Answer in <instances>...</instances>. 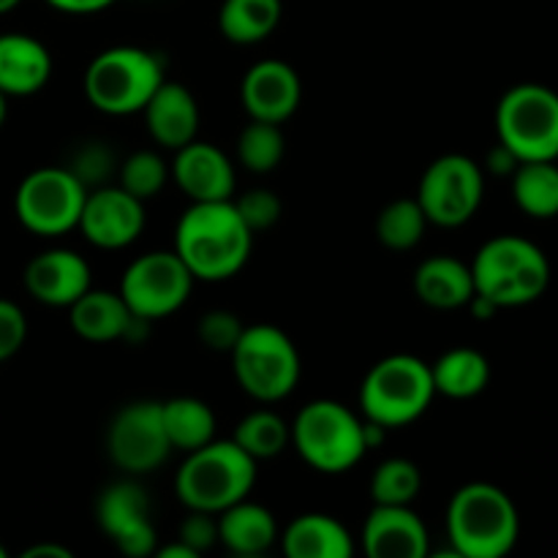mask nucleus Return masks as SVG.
I'll list each match as a JSON object with an SVG mask.
<instances>
[{
	"mask_svg": "<svg viewBox=\"0 0 558 558\" xmlns=\"http://www.w3.org/2000/svg\"><path fill=\"white\" fill-rule=\"evenodd\" d=\"M27 294L49 308H69L93 287L90 265L71 248H49L33 256L25 267Z\"/></svg>",
	"mask_w": 558,
	"mask_h": 558,
	"instance_id": "nucleus-18",
	"label": "nucleus"
},
{
	"mask_svg": "<svg viewBox=\"0 0 558 558\" xmlns=\"http://www.w3.org/2000/svg\"><path fill=\"white\" fill-rule=\"evenodd\" d=\"M512 199L529 218L558 216V167L556 161H521L512 172Z\"/></svg>",
	"mask_w": 558,
	"mask_h": 558,
	"instance_id": "nucleus-29",
	"label": "nucleus"
},
{
	"mask_svg": "<svg viewBox=\"0 0 558 558\" xmlns=\"http://www.w3.org/2000/svg\"><path fill=\"white\" fill-rule=\"evenodd\" d=\"M238 161L254 174H270L281 167L287 140H283L281 125L265 123V120H251L238 136Z\"/></svg>",
	"mask_w": 558,
	"mask_h": 558,
	"instance_id": "nucleus-32",
	"label": "nucleus"
},
{
	"mask_svg": "<svg viewBox=\"0 0 558 558\" xmlns=\"http://www.w3.org/2000/svg\"><path fill=\"white\" fill-rule=\"evenodd\" d=\"M147 223L145 202L131 196L120 185H98L87 191L82 207L80 232L101 251H123L142 238Z\"/></svg>",
	"mask_w": 558,
	"mask_h": 558,
	"instance_id": "nucleus-15",
	"label": "nucleus"
},
{
	"mask_svg": "<svg viewBox=\"0 0 558 558\" xmlns=\"http://www.w3.org/2000/svg\"><path fill=\"white\" fill-rule=\"evenodd\" d=\"M161 420L172 450L194 452L216 439V412L202 398L178 396L161 401Z\"/></svg>",
	"mask_w": 558,
	"mask_h": 558,
	"instance_id": "nucleus-27",
	"label": "nucleus"
},
{
	"mask_svg": "<svg viewBox=\"0 0 558 558\" xmlns=\"http://www.w3.org/2000/svg\"><path fill=\"white\" fill-rule=\"evenodd\" d=\"M436 396L452 398V401H469L480 396L490 381V363L483 352L472 347H458L441 354L430 365Z\"/></svg>",
	"mask_w": 558,
	"mask_h": 558,
	"instance_id": "nucleus-26",
	"label": "nucleus"
},
{
	"mask_svg": "<svg viewBox=\"0 0 558 558\" xmlns=\"http://www.w3.org/2000/svg\"><path fill=\"white\" fill-rule=\"evenodd\" d=\"M281 16V0H223L218 11V31L229 44L254 47L276 33Z\"/></svg>",
	"mask_w": 558,
	"mask_h": 558,
	"instance_id": "nucleus-28",
	"label": "nucleus"
},
{
	"mask_svg": "<svg viewBox=\"0 0 558 558\" xmlns=\"http://www.w3.org/2000/svg\"><path fill=\"white\" fill-rule=\"evenodd\" d=\"M47 5H52L60 14H98V11L109 9L114 0H44Z\"/></svg>",
	"mask_w": 558,
	"mask_h": 558,
	"instance_id": "nucleus-40",
	"label": "nucleus"
},
{
	"mask_svg": "<svg viewBox=\"0 0 558 558\" xmlns=\"http://www.w3.org/2000/svg\"><path fill=\"white\" fill-rule=\"evenodd\" d=\"M5 118H9V96H5V93L0 90V129H3Z\"/></svg>",
	"mask_w": 558,
	"mask_h": 558,
	"instance_id": "nucleus-44",
	"label": "nucleus"
},
{
	"mask_svg": "<svg viewBox=\"0 0 558 558\" xmlns=\"http://www.w3.org/2000/svg\"><path fill=\"white\" fill-rule=\"evenodd\" d=\"M240 98L251 120L287 123L303 101V80L287 60H259L251 65L240 85Z\"/></svg>",
	"mask_w": 558,
	"mask_h": 558,
	"instance_id": "nucleus-17",
	"label": "nucleus"
},
{
	"mask_svg": "<svg viewBox=\"0 0 558 558\" xmlns=\"http://www.w3.org/2000/svg\"><path fill=\"white\" fill-rule=\"evenodd\" d=\"M52 54L31 33H0V90L25 98L52 80Z\"/></svg>",
	"mask_w": 558,
	"mask_h": 558,
	"instance_id": "nucleus-22",
	"label": "nucleus"
},
{
	"mask_svg": "<svg viewBox=\"0 0 558 558\" xmlns=\"http://www.w3.org/2000/svg\"><path fill=\"white\" fill-rule=\"evenodd\" d=\"M22 558H74V554L58 543H38L31 545V548L22 554Z\"/></svg>",
	"mask_w": 558,
	"mask_h": 558,
	"instance_id": "nucleus-42",
	"label": "nucleus"
},
{
	"mask_svg": "<svg viewBox=\"0 0 558 558\" xmlns=\"http://www.w3.org/2000/svg\"><path fill=\"white\" fill-rule=\"evenodd\" d=\"M360 537L371 558H425L430 550L428 529L412 505H374L365 515Z\"/></svg>",
	"mask_w": 558,
	"mask_h": 558,
	"instance_id": "nucleus-20",
	"label": "nucleus"
},
{
	"mask_svg": "<svg viewBox=\"0 0 558 558\" xmlns=\"http://www.w3.org/2000/svg\"><path fill=\"white\" fill-rule=\"evenodd\" d=\"M496 136L518 161H556L558 93L537 82L510 87L496 107Z\"/></svg>",
	"mask_w": 558,
	"mask_h": 558,
	"instance_id": "nucleus-9",
	"label": "nucleus"
},
{
	"mask_svg": "<svg viewBox=\"0 0 558 558\" xmlns=\"http://www.w3.org/2000/svg\"><path fill=\"white\" fill-rule=\"evenodd\" d=\"M289 428L292 447L314 472L347 474L368 452L365 420L330 398L305 403Z\"/></svg>",
	"mask_w": 558,
	"mask_h": 558,
	"instance_id": "nucleus-7",
	"label": "nucleus"
},
{
	"mask_svg": "<svg viewBox=\"0 0 558 558\" xmlns=\"http://www.w3.org/2000/svg\"><path fill=\"white\" fill-rule=\"evenodd\" d=\"M232 205L238 210V216L243 218L245 227L256 234L262 232H270L283 216V202L276 191H267V189H251L243 191V194L232 196Z\"/></svg>",
	"mask_w": 558,
	"mask_h": 558,
	"instance_id": "nucleus-35",
	"label": "nucleus"
},
{
	"mask_svg": "<svg viewBox=\"0 0 558 558\" xmlns=\"http://www.w3.org/2000/svg\"><path fill=\"white\" fill-rule=\"evenodd\" d=\"M483 196V167L463 153H447L425 167L414 199L420 202L430 227L458 229L477 216Z\"/></svg>",
	"mask_w": 558,
	"mask_h": 558,
	"instance_id": "nucleus-11",
	"label": "nucleus"
},
{
	"mask_svg": "<svg viewBox=\"0 0 558 558\" xmlns=\"http://www.w3.org/2000/svg\"><path fill=\"white\" fill-rule=\"evenodd\" d=\"M423 207L414 199H392L376 216V238L390 251H412L423 243L425 229H428Z\"/></svg>",
	"mask_w": 558,
	"mask_h": 558,
	"instance_id": "nucleus-31",
	"label": "nucleus"
},
{
	"mask_svg": "<svg viewBox=\"0 0 558 558\" xmlns=\"http://www.w3.org/2000/svg\"><path fill=\"white\" fill-rule=\"evenodd\" d=\"M414 292L428 308H466L474 294L472 267L456 256H428L414 270Z\"/></svg>",
	"mask_w": 558,
	"mask_h": 558,
	"instance_id": "nucleus-25",
	"label": "nucleus"
},
{
	"mask_svg": "<svg viewBox=\"0 0 558 558\" xmlns=\"http://www.w3.org/2000/svg\"><path fill=\"white\" fill-rule=\"evenodd\" d=\"M5 556H9V550H5L3 545H0V558H5Z\"/></svg>",
	"mask_w": 558,
	"mask_h": 558,
	"instance_id": "nucleus-46",
	"label": "nucleus"
},
{
	"mask_svg": "<svg viewBox=\"0 0 558 558\" xmlns=\"http://www.w3.org/2000/svg\"><path fill=\"white\" fill-rule=\"evenodd\" d=\"M20 3L22 0H0V14H9V11H14Z\"/></svg>",
	"mask_w": 558,
	"mask_h": 558,
	"instance_id": "nucleus-45",
	"label": "nucleus"
},
{
	"mask_svg": "<svg viewBox=\"0 0 558 558\" xmlns=\"http://www.w3.org/2000/svg\"><path fill=\"white\" fill-rule=\"evenodd\" d=\"M169 183V163L158 150H134L118 163V185L136 199L147 202L161 194Z\"/></svg>",
	"mask_w": 558,
	"mask_h": 558,
	"instance_id": "nucleus-34",
	"label": "nucleus"
},
{
	"mask_svg": "<svg viewBox=\"0 0 558 558\" xmlns=\"http://www.w3.org/2000/svg\"><path fill=\"white\" fill-rule=\"evenodd\" d=\"M196 278L174 251H147L136 256L120 278V298L145 322L167 319L189 303Z\"/></svg>",
	"mask_w": 558,
	"mask_h": 558,
	"instance_id": "nucleus-12",
	"label": "nucleus"
},
{
	"mask_svg": "<svg viewBox=\"0 0 558 558\" xmlns=\"http://www.w3.org/2000/svg\"><path fill=\"white\" fill-rule=\"evenodd\" d=\"M423 490V474L409 458H387L376 466L371 477V499L374 505L409 507Z\"/></svg>",
	"mask_w": 558,
	"mask_h": 558,
	"instance_id": "nucleus-33",
	"label": "nucleus"
},
{
	"mask_svg": "<svg viewBox=\"0 0 558 558\" xmlns=\"http://www.w3.org/2000/svg\"><path fill=\"white\" fill-rule=\"evenodd\" d=\"M256 466L259 463L232 439H213L199 450L185 452L174 474V494L185 510L218 515L248 499L256 485Z\"/></svg>",
	"mask_w": 558,
	"mask_h": 558,
	"instance_id": "nucleus-3",
	"label": "nucleus"
},
{
	"mask_svg": "<svg viewBox=\"0 0 558 558\" xmlns=\"http://www.w3.org/2000/svg\"><path fill=\"white\" fill-rule=\"evenodd\" d=\"M96 523L123 556H156L158 534L150 518V496L134 480H118L98 494Z\"/></svg>",
	"mask_w": 558,
	"mask_h": 558,
	"instance_id": "nucleus-14",
	"label": "nucleus"
},
{
	"mask_svg": "<svg viewBox=\"0 0 558 558\" xmlns=\"http://www.w3.org/2000/svg\"><path fill=\"white\" fill-rule=\"evenodd\" d=\"M140 114L145 118L150 140L163 150H180L199 134V104L194 93L180 82L163 80Z\"/></svg>",
	"mask_w": 558,
	"mask_h": 558,
	"instance_id": "nucleus-21",
	"label": "nucleus"
},
{
	"mask_svg": "<svg viewBox=\"0 0 558 558\" xmlns=\"http://www.w3.org/2000/svg\"><path fill=\"white\" fill-rule=\"evenodd\" d=\"M436 398L430 365L414 354H390L374 363L360 385V414L387 430L417 423Z\"/></svg>",
	"mask_w": 558,
	"mask_h": 558,
	"instance_id": "nucleus-6",
	"label": "nucleus"
},
{
	"mask_svg": "<svg viewBox=\"0 0 558 558\" xmlns=\"http://www.w3.org/2000/svg\"><path fill=\"white\" fill-rule=\"evenodd\" d=\"M243 330L245 325L240 322V316L227 308L207 311V314L199 319V325H196V336H199V341L205 343L207 349H213V352H227V354L232 352L234 343L240 341Z\"/></svg>",
	"mask_w": 558,
	"mask_h": 558,
	"instance_id": "nucleus-37",
	"label": "nucleus"
},
{
	"mask_svg": "<svg viewBox=\"0 0 558 558\" xmlns=\"http://www.w3.org/2000/svg\"><path fill=\"white\" fill-rule=\"evenodd\" d=\"M254 232L227 202H191L174 229V254L191 276L205 283H221L240 276L251 259Z\"/></svg>",
	"mask_w": 558,
	"mask_h": 558,
	"instance_id": "nucleus-1",
	"label": "nucleus"
},
{
	"mask_svg": "<svg viewBox=\"0 0 558 558\" xmlns=\"http://www.w3.org/2000/svg\"><path fill=\"white\" fill-rule=\"evenodd\" d=\"M71 330L87 343L140 341L150 322L140 319L129 311L120 292L107 289H87L74 305H69Z\"/></svg>",
	"mask_w": 558,
	"mask_h": 558,
	"instance_id": "nucleus-19",
	"label": "nucleus"
},
{
	"mask_svg": "<svg viewBox=\"0 0 558 558\" xmlns=\"http://www.w3.org/2000/svg\"><path fill=\"white\" fill-rule=\"evenodd\" d=\"M474 292L496 308H521L545 294L550 283V262L537 243L518 234H499L480 245L472 265Z\"/></svg>",
	"mask_w": 558,
	"mask_h": 558,
	"instance_id": "nucleus-4",
	"label": "nucleus"
},
{
	"mask_svg": "<svg viewBox=\"0 0 558 558\" xmlns=\"http://www.w3.org/2000/svg\"><path fill=\"white\" fill-rule=\"evenodd\" d=\"M521 537V515L507 490L469 483L447 505V539L458 558H505Z\"/></svg>",
	"mask_w": 558,
	"mask_h": 558,
	"instance_id": "nucleus-2",
	"label": "nucleus"
},
{
	"mask_svg": "<svg viewBox=\"0 0 558 558\" xmlns=\"http://www.w3.org/2000/svg\"><path fill=\"white\" fill-rule=\"evenodd\" d=\"M156 556L158 558H199L194 554V550L189 548V545L185 543H172V545H167V548H156Z\"/></svg>",
	"mask_w": 558,
	"mask_h": 558,
	"instance_id": "nucleus-43",
	"label": "nucleus"
},
{
	"mask_svg": "<svg viewBox=\"0 0 558 558\" xmlns=\"http://www.w3.org/2000/svg\"><path fill=\"white\" fill-rule=\"evenodd\" d=\"M71 172L87 185V191L107 185V180L118 172V161H114L112 150L104 142H90V145L80 147L69 163Z\"/></svg>",
	"mask_w": 558,
	"mask_h": 558,
	"instance_id": "nucleus-36",
	"label": "nucleus"
},
{
	"mask_svg": "<svg viewBox=\"0 0 558 558\" xmlns=\"http://www.w3.org/2000/svg\"><path fill=\"white\" fill-rule=\"evenodd\" d=\"M27 341L25 311L11 300L0 298V363L14 357Z\"/></svg>",
	"mask_w": 558,
	"mask_h": 558,
	"instance_id": "nucleus-38",
	"label": "nucleus"
},
{
	"mask_svg": "<svg viewBox=\"0 0 558 558\" xmlns=\"http://www.w3.org/2000/svg\"><path fill=\"white\" fill-rule=\"evenodd\" d=\"M107 452L129 477L156 472L172 452L163 430L161 401L125 403L107 428Z\"/></svg>",
	"mask_w": 558,
	"mask_h": 558,
	"instance_id": "nucleus-13",
	"label": "nucleus"
},
{
	"mask_svg": "<svg viewBox=\"0 0 558 558\" xmlns=\"http://www.w3.org/2000/svg\"><path fill=\"white\" fill-rule=\"evenodd\" d=\"M234 445L248 452L256 463L272 461L292 445V428L272 409H254L238 423L232 436Z\"/></svg>",
	"mask_w": 558,
	"mask_h": 558,
	"instance_id": "nucleus-30",
	"label": "nucleus"
},
{
	"mask_svg": "<svg viewBox=\"0 0 558 558\" xmlns=\"http://www.w3.org/2000/svg\"><path fill=\"white\" fill-rule=\"evenodd\" d=\"M178 539L180 543L189 545L196 556H202V554H207L210 548H216L218 545L216 515H210V512L189 510V515H185L183 523H180Z\"/></svg>",
	"mask_w": 558,
	"mask_h": 558,
	"instance_id": "nucleus-39",
	"label": "nucleus"
},
{
	"mask_svg": "<svg viewBox=\"0 0 558 558\" xmlns=\"http://www.w3.org/2000/svg\"><path fill=\"white\" fill-rule=\"evenodd\" d=\"M218 545L234 556H262L278 543L276 515L265 505L243 499L216 515Z\"/></svg>",
	"mask_w": 558,
	"mask_h": 558,
	"instance_id": "nucleus-24",
	"label": "nucleus"
},
{
	"mask_svg": "<svg viewBox=\"0 0 558 558\" xmlns=\"http://www.w3.org/2000/svg\"><path fill=\"white\" fill-rule=\"evenodd\" d=\"M232 374L240 390L259 403H278L294 392L303 360L292 338L276 325L245 327L232 352Z\"/></svg>",
	"mask_w": 558,
	"mask_h": 558,
	"instance_id": "nucleus-8",
	"label": "nucleus"
},
{
	"mask_svg": "<svg viewBox=\"0 0 558 558\" xmlns=\"http://www.w3.org/2000/svg\"><path fill=\"white\" fill-rule=\"evenodd\" d=\"M169 178L189 202H227L232 199L238 185L232 158L218 145L202 140L174 150Z\"/></svg>",
	"mask_w": 558,
	"mask_h": 558,
	"instance_id": "nucleus-16",
	"label": "nucleus"
},
{
	"mask_svg": "<svg viewBox=\"0 0 558 558\" xmlns=\"http://www.w3.org/2000/svg\"><path fill=\"white\" fill-rule=\"evenodd\" d=\"M167 80V65L145 47H109L87 63L85 98L93 109L112 118L140 114Z\"/></svg>",
	"mask_w": 558,
	"mask_h": 558,
	"instance_id": "nucleus-5",
	"label": "nucleus"
},
{
	"mask_svg": "<svg viewBox=\"0 0 558 558\" xmlns=\"http://www.w3.org/2000/svg\"><path fill=\"white\" fill-rule=\"evenodd\" d=\"M87 185L69 167H38L14 194L16 221L36 238H63L80 227Z\"/></svg>",
	"mask_w": 558,
	"mask_h": 558,
	"instance_id": "nucleus-10",
	"label": "nucleus"
},
{
	"mask_svg": "<svg viewBox=\"0 0 558 558\" xmlns=\"http://www.w3.org/2000/svg\"><path fill=\"white\" fill-rule=\"evenodd\" d=\"M278 539L289 558H352L357 554L352 532L327 512L298 515Z\"/></svg>",
	"mask_w": 558,
	"mask_h": 558,
	"instance_id": "nucleus-23",
	"label": "nucleus"
},
{
	"mask_svg": "<svg viewBox=\"0 0 558 558\" xmlns=\"http://www.w3.org/2000/svg\"><path fill=\"white\" fill-rule=\"evenodd\" d=\"M518 158H515V153L512 150H507L505 145H496L494 150L488 153V169L490 172H496V174H512L518 169Z\"/></svg>",
	"mask_w": 558,
	"mask_h": 558,
	"instance_id": "nucleus-41",
	"label": "nucleus"
}]
</instances>
